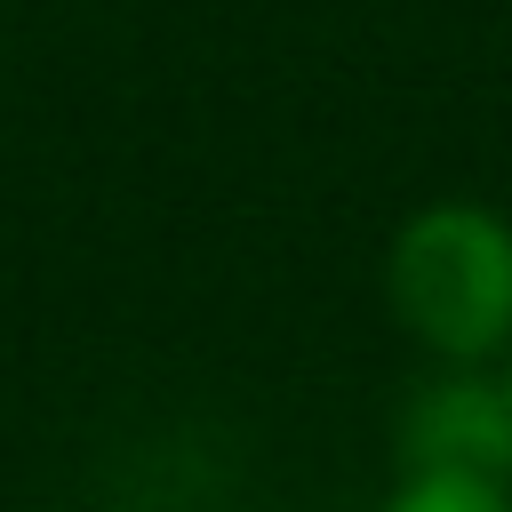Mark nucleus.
I'll list each match as a JSON object with an SVG mask.
<instances>
[{
	"instance_id": "obj_1",
	"label": "nucleus",
	"mask_w": 512,
	"mask_h": 512,
	"mask_svg": "<svg viewBox=\"0 0 512 512\" xmlns=\"http://www.w3.org/2000/svg\"><path fill=\"white\" fill-rule=\"evenodd\" d=\"M384 296L400 328L448 368H480L512 352V224L480 200L416 208L392 232Z\"/></svg>"
},
{
	"instance_id": "obj_2",
	"label": "nucleus",
	"mask_w": 512,
	"mask_h": 512,
	"mask_svg": "<svg viewBox=\"0 0 512 512\" xmlns=\"http://www.w3.org/2000/svg\"><path fill=\"white\" fill-rule=\"evenodd\" d=\"M408 464H456V472L512 480V384L504 376L432 384L408 408Z\"/></svg>"
},
{
	"instance_id": "obj_3",
	"label": "nucleus",
	"mask_w": 512,
	"mask_h": 512,
	"mask_svg": "<svg viewBox=\"0 0 512 512\" xmlns=\"http://www.w3.org/2000/svg\"><path fill=\"white\" fill-rule=\"evenodd\" d=\"M384 512H512V480L456 472V464H408Z\"/></svg>"
},
{
	"instance_id": "obj_4",
	"label": "nucleus",
	"mask_w": 512,
	"mask_h": 512,
	"mask_svg": "<svg viewBox=\"0 0 512 512\" xmlns=\"http://www.w3.org/2000/svg\"><path fill=\"white\" fill-rule=\"evenodd\" d=\"M504 384H512V376H504Z\"/></svg>"
}]
</instances>
